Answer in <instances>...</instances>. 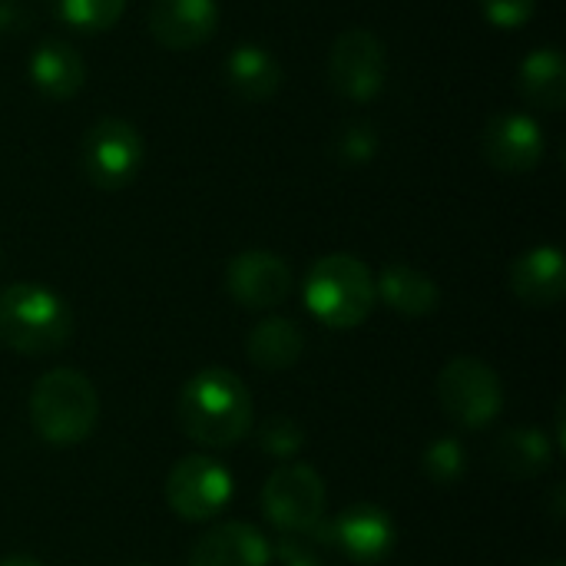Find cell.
<instances>
[{
  "instance_id": "8fae6325",
  "label": "cell",
  "mask_w": 566,
  "mask_h": 566,
  "mask_svg": "<svg viewBox=\"0 0 566 566\" xmlns=\"http://www.w3.org/2000/svg\"><path fill=\"white\" fill-rule=\"evenodd\" d=\"M226 289H229V295L242 308L265 312V308L282 305L292 295V269L275 252L249 249V252H239L229 262V269H226Z\"/></svg>"
},
{
  "instance_id": "9a60e30c",
  "label": "cell",
  "mask_w": 566,
  "mask_h": 566,
  "mask_svg": "<svg viewBox=\"0 0 566 566\" xmlns=\"http://www.w3.org/2000/svg\"><path fill=\"white\" fill-rule=\"evenodd\" d=\"M272 547L269 541L242 521H226L199 537L189 554V566H269Z\"/></svg>"
},
{
  "instance_id": "1f68e13d",
  "label": "cell",
  "mask_w": 566,
  "mask_h": 566,
  "mask_svg": "<svg viewBox=\"0 0 566 566\" xmlns=\"http://www.w3.org/2000/svg\"><path fill=\"white\" fill-rule=\"evenodd\" d=\"M0 262H3V255H0Z\"/></svg>"
},
{
  "instance_id": "9c48e42d",
  "label": "cell",
  "mask_w": 566,
  "mask_h": 566,
  "mask_svg": "<svg viewBox=\"0 0 566 566\" xmlns=\"http://www.w3.org/2000/svg\"><path fill=\"white\" fill-rule=\"evenodd\" d=\"M388 53L385 43L361 27L338 33L328 53V83L348 103H371L385 90Z\"/></svg>"
},
{
  "instance_id": "e0dca14e",
  "label": "cell",
  "mask_w": 566,
  "mask_h": 566,
  "mask_svg": "<svg viewBox=\"0 0 566 566\" xmlns=\"http://www.w3.org/2000/svg\"><path fill=\"white\" fill-rule=\"evenodd\" d=\"M226 83L245 103H262L282 86V63L259 43H239L226 56Z\"/></svg>"
},
{
  "instance_id": "3957f363",
  "label": "cell",
  "mask_w": 566,
  "mask_h": 566,
  "mask_svg": "<svg viewBox=\"0 0 566 566\" xmlns=\"http://www.w3.org/2000/svg\"><path fill=\"white\" fill-rule=\"evenodd\" d=\"M99 421V395L76 368L46 371L30 391V424L56 448L83 444Z\"/></svg>"
},
{
  "instance_id": "d4e9b609",
  "label": "cell",
  "mask_w": 566,
  "mask_h": 566,
  "mask_svg": "<svg viewBox=\"0 0 566 566\" xmlns=\"http://www.w3.org/2000/svg\"><path fill=\"white\" fill-rule=\"evenodd\" d=\"M481 13L497 30H521L534 20L537 0H481Z\"/></svg>"
},
{
  "instance_id": "4316f807",
  "label": "cell",
  "mask_w": 566,
  "mask_h": 566,
  "mask_svg": "<svg viewBox=\"0 0 566 566\" xmlns=\"http://www.w3.org/2000/svg\"><path fill=\"white\" fill-rule=\"evenodd\" d=\"M275 557L282 560V566H328V560L318 554V544L308 534H285L275 547Z\"/></svg>"
},
{
  "instance_id": "f546056e",
  "label": "cell",
  "mask_w": 566,
  "mask_h": 566,
  "mask_svg": "<svg viewBox=\"0 0 566 566\" xmlns=\"http://www.w3.org/2000/svg\"><path fill=\"white\" fill-rule=\"evenodd\" d=\"M541 566H564L560 560H551V564H541Z\"/></svg>"
},
{
  "instance_id": "603a6c76",
  "label": "cell",
  "mask_w": 566,
  "mask_h": 566,
  "mask_svg": "<svg viewBox=\"0 0 566 566\" xmlns=\"http://www.w3.org/2000/svg\"><path fill=\"white\" fill-rule=\"evenodd\" d=\"M378 143H381V139H378L375 126L365 123V119H355V123H345V126L335 133L332 153H335V159H338L342 166H365V163L375 159Z\"/></svg>"
},
{
  "instance_id": "6da1fadb",
  "label": "cell",
  "mask_w": 566,
  "mask_h": 566,
  "mask_svg": "<svg viewBox=\"0 0 566 566\" xmlns=\"http://www.w3.org/2000/svg\"><path fill=\"white\" fill-rule=\"evenodd\" d=\"M186 438L202 448H232L252 431V395L229 368H206L186 381L176 401Z\"/></svg>"
},
{
  "instance_id": "ffe728a7",
  "label": "cell",
  "mask_w": 566,
  "mask_h": 566,
  "mask_svg": "<svg viewBox=\"0 0 566 566\" xmlns=\"http://www.w3.org/2000/svg\"><path fill=\"white\" fill-rule=\"evenodd\" d=\"M249 361L262 371H285L305 352V335L292 318H265L245 338Z\"/></svg>"
},
{
  "instance_id": "7a4b0ae2",
  "label": "cell",
  "mask_w": 566,
  "mask_h": 566,
  "mask_svg": "<svg viewBox=\"0 0 566 566\" xmlns=\"http://www.w3.org/2000/svg\"><path fill=\"white\" fill-rule=\"evenodd\" d=\"M73 335L70 305L46 285L13 282L0 292V345L36 358L63 348Z\"/></svg>"
},
{
  "instance_id": "d6986e66",
  "label": "cell",
  "mask_w": 566,
  "mask_h": 566,
  "mask_svg": "<svg viewBox=\"0 0 566 566\" xmlns=\"http://www.w3.org/2000/svg\"><path fill=\"white\" fill-rule=\"evenodd\" d=\"M521 96L537 109L557 113L566 103V60L557 46H537L517 73Z\"/></svg>"
},
{
  "instance_id": "5bb4252c",
  "label": "cell",
  "mask_w": 566,
  "mask_h": 566,
  "mask_svg": "<svg viewBox=\"0 0 566 566\" xmlns=\"http://www.w3.org/2000/svg\"><path fill=\"white\" fill-rule=\"evenodd\" d=\"M511 292L534 308H551L566 292V262L557 245H534L511 265Z\"/></svg>"
},
{
  "instance_id": "2e32d148",
  "label": "cell",
  "mask_w": 566,
  "mask_h": 566,
  "mask_svg": "<svg viewBox=\"0 0 566 566\" xmlns=\"http://www.w3.org/2000/svg\"><path fill=\"white\" fill-rule=\"evenodd\" d=\"M30 83L36 86L40 96L66 103L73 99L83 83H86V63L80 56L76 46H70L66 40H43L27 63Z\"/></svg>"
},
{
  "instance_id": "83f0119b",
  "label": "cell",
  "mask_w": 566,
  "mask_h": 566,
  "mask_svg": "<svg viewBox=\"0 0 566 566\" xmlns=\"http://www.w3.org/2000/svg\"><path fill=\"white\" fill-rule=\"evenodd\" d=\"M27 20L30 13L23 0H0V33H23Z\"/></svg>"
},
{
  "instance_id": "5b68a950",
  "label": "cell",
  "mask_w": 566,
  "mask_h": 566,
  "mask_svg": "<svg viewBox=\"0 0 566 566\" xmlns=\"http://www.w3.org/2000/svg\"><path fill=\"white\" fill-rule=\"evenodd\" d=\"M438 401L441 411L468 428V431H481L488 428L501 408H504V385L497 378V371L471 355H461L454 361H448L438 375Z\"/></svg>"
},
{
  "instance_id": "277c9868",
  "label": "cell",
  "mask_w": 566,
  "mask_h": 566,
  "mask_svg": "<svg viewBox=\"0 0 566 566\" xmlns=\"http://www.w3.org/2000/svg\"><path fill=\"white\" fill-rule=\"evenodd\" d=\"M302 292L308 312L328 328H358L378 305L371 269L348 252H332L318 259L308 269Z\"/></svg>"
},
{
  "instance_id": "7402d4cb",
  "label": "cell",
  "mask_w": 566,
  "mask_h": 566,
  "mask_svg": "<svg viewBox=\"0 0 566 566\" xmlns=\"http://www.w3.org/2000/svg\"><path fill=\"white\" fill-rule=\"evenodd\" d=\"M126 0H53V13L80 33H103L119 23Z\"/></svg>"
},
{
  "instance_id": "4fadbf2b",
  "label": "cell",
  "mask_w": 566,
  "mask_h": 566,
  "mask_svg": "<svg viewBox=\"0 0 566 566\" xmlns=\"http://www.w3.org/2000/svg\"><path fill=\"white\" fill-rule=\"evenodd\" d=\"M149 33L166 50H196L212 40L219 27L216 0H153L149 3Z\"/></svg>"
},
{
  "instance_id": "30bf717a",
  "label": "cell",
  "mask_w": 566,
  "mask_h": 566,
  "mask_svg": "<svg viewBox=\"0 0 566 566\" xmlns=\"http://www.w3.org/2000/svg\"><path fill=\"white\" fill-rule=\"evenodd\" d=\"M232 501V474L206 454H189L166 478V504L182 521H209Z\"/></svg>"
},
{
  "instance_id": "cb8c5ba5",
  "label": "cell",
  "mask_w": 566,
  "mask_h": 566,
  "mask_svg": "<svg viewBox=\"0 0 566 566\" xmlns=\"http://www.w3.org/2000/svg\"><path fill=\"white\" fill-rule=\"evenodd\" d=\"M421 468H424V478L428 481H434V484H454L468 471V451L454 438H438V441L428 444V451L421 458Z\"/></svg>"
},
{
  "instance_id": "7c38bea8",
  "label": "cell",
  "mask_w": 566,
  "mask_h": 566,
  "mask_svg": "<svg viewBox=\"0 0 566 566\" xmlns=\"http://www.w3.org/2000/svg\"><path fill=\"white\" fill-rule=\"evenodd\" d=\"M484 159L501 172H531L544 159V133L527 113H497L481 133Z\"/></svg>"
},
{
  "instance_id": "ba28073f",
  "label": "cell",
  "mask_w": 566,
  "mask_h": 566,
  "mask_svg": "<svg viewBox=\"0 0 566 566\" xmlns=\"http://www.w3.org/2000/svg\"><path fill=\"white\" fill-rule=\"evenodd\" d=\"M308 537L318 547H332L355 564L375 566L391 557V551L398 544V527L385 507L355 504V507L342 511L335 521H322L315 531H308Z\"/></svg>"
},
{
  "instance_id": "f1b7e54d",
  "label": "cell",
  "mask_w": 566,
  "mask_h": 566,
  "mask_svg": "<svg viewBox=\"0 0 566 566\" xmlns=\"http://www.w3.org/2000/svg\"><path fill=\"white\" fill-rule=\"evenodd\" d=\"M0 566H43L40 560H33V557H7V560H0Z\"/></svg>"
},
{
  "instance_id": "44dd1931",
  "label": "cell",
  "mask_w": 566,
  "mask_h": 566,
  "mask_svg": "<svg viewBox=\"0 0 566 566\" xmlns=\"http://www.w3.org/2000/svg\"><path fill=\"white\" fill-rule=\"evenodd\" d=\"M554 461V448L541 428H511L494 444V468L507 478H537Z\"/></svg>"
},
{
  "instance_id": "ac0fdd59",
  "label": "cell",
  "mask_w": 566,
  "mask_h": 566,
  "mask_svg": "<svg viewBox=\"0 0 566 566\" xmlns=\"http://www.w3.org/2000/svg\"><path fill=\"white\" fill-rule=\"evenodd\" d=\"M375 289H378V298L398 312V315H408V318H424L438 308L441 302V292L434 285L431 275H424L421 269L415 265H405V262H391L378 279H375Z\"/></svg>"
},
{
  "instance_id": "52a82bcc",
  "label": "cell",
  "mask_w": 566,
  "mask_h": 566,
  "mask_svg": "<svg viewBox=\"0 0 566 566\" xmlns=\"http://www.w3.org/2000/svg\"><path fill=\"white\" fill-rule=\"evenodd\" d=\"M325 481L315 468L295 461L269 474L262 488V511L282 534H308L325 521Z\"/></svg>"
},
{
  "instance_id": "4dcf8cb0",
  "label": "cell",
  "mask_w": 566,
  "mask_h": 566,
  "mask_svg": "<svg viewBox=\"0 0 566 566\" xmlns=\"http://www.w3.org/2000/svg\"><path fill=\"white\" fill-rule=\"evenodd\" d=\"M136 566H149V564H136Z\"/></svg>"
},
{
  "instance_id": "484cf974",
  "label": "cell",
  "mask_w": 566,
  "mask_h": 566,
  "mask_svg": "<svg viewBox=\"0 0 566 566\" xmlns=\"http://www.w3.org/2000/svg\"><path fill=\"white\" fill-rule=\"evenodd\" d=\"M262 448L269 451V454H275V458H295L298 454V448L305 444V434H302V428L295 424V421H289V418H272L265 428H262Z\"/></svg>"
},
{
  "instance_id": "8992f818",
  "label": "cell",
  "mask_w": 566,
  "mask_h": 566,
  "mask_svg": "<svg viewBox=\"0 0 566 566\" xmlns=\"http://www.w3.org/2000/svg\"><path fill=\"white\" fill-rule=\"evenodd\" d=\"M143 136L139 129L123 119V116H103L96 119L80 146V163H83V176L96 186V189H123L129 186L139 169H143Z\"/></svg>"
}]
</instances>
